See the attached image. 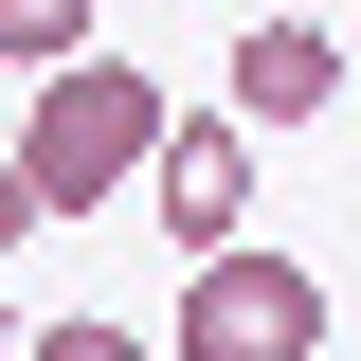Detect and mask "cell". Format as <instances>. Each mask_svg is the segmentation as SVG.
<instances>
[{
  "instance_id": "obj_5",
  "label": "cell",
  "mask_w": 361,
  "mask_h": 361,
  "mask_svg": "<svg viewBox=\"0 0 361 361\" xmlns=\"http://www.w3.org/2000/svg\"><path fill=\"white\" fill-rule=\"evenodd\" d=\"M90 37H109V0H0V73H54Z\"/></svg>"
},
{
  "instance_id": "obj_1",
  "label": "cell",
  "mask_w": 361,
  "mask_h": 361,
  "mask_svg": "<svg viewBox=\"0 0 361 361\" xmlns=\"http://www.w3.org/2000/svg\"><path fill=\"white\" fill-rule=\"evenodd\" d=\"M163 127H180V90H163V73H127V54L90 37V54H54V73H37L18 163H37V199H54V217H90V199H127V180L163 163Z\"/></svg>"
},
{
  "instance_id": "obj_6",
  "label": "cell",
  "mask_w": 361,
  "mask_h": 361,
  "mask_svg": "<svg viewBox=\"0 0 361 361\" xmlns=\"http://www.w3.org/2000/svg\"><path fill=\"white\" fill-rule=\"evenodd\" d=\"M18 361H163V343H127V325H90V307H73V325H37Z\"/></svg>"
},
{
  "instance_id": "obj_2",
  "label": "cell",
  "mask_w": 361,
  "mask_h": 361,
  "mask_svg": "<svg viewBox=\"0 0 361 361\" xmlns=\"http://www.w3.org/2000/svg\"><path fill=\"white\" fill-rule=\"evenodd\" d=\"M163 361H325V271L307 253H180V325Z\"/></svg>"
},
{
  "instance_id": "obj_3",
  "label": "cell",
  "mask_w": 361,
  "mask_h": 361,
  "mask_svg": "<svg viewBox=\"0 0 361 361\" xmlns=\"http://www.w3.org/2000/svg\"><path fill=\"white\" fill-rule=\"evenodd\" d=\"M145 217L180 235V253H235V217H253V109H180L163 127V163H145Z\"/></svg>"
},
{
  "instance_id": "obj_4",
  "label": "cell",
  "mask_w": 361,
  "mask_h": 361,
  "mask_svg": "<svg viewBox=\"0 0 361 361\" xmlns=\"http://www.w3.org/2000/svg\"><path fill=\"white\" fill-rule=\"evenodd\" d=\"M343 73H361V54L325 37V18H253V37L217 54V90L253 109V127H307V109H343Z\"/></svg>"
},
{
  "instance_id": "obj_8",
  "label": "cell",
  "mask_w": 361,
  "mask_h": 361,
  "mask_svg": "<svg viewBox=\"0 0 361 361\" xmlns=\"http://www.w3.org/2000/svg\"><path fill=\"white\" fill-rule=\"evenodd\" d=\"M0 361H18V307H0Z\"/></svg>"
},
{
  "instance_id": "obj_7",
  "label": "cell",
  "mask_w": 361,
  "mask_h": 361,
  "mask_svg": "<svg viewBox=\"0 0 361 361\" xmlns=\"http://www.w3.org/2000/svg\"><path fill=\"white\" fill-rule=\"evenodd\" d=\"M54 199H37V163H18V145H0V253H18V235H37Z\"/></svg>"
}]
</instances>
